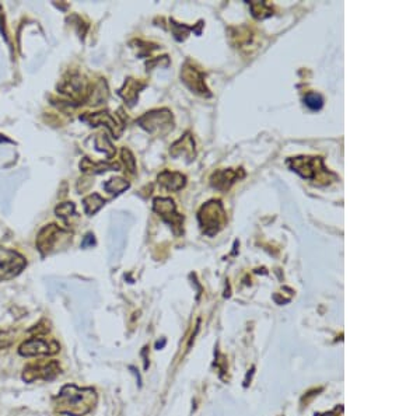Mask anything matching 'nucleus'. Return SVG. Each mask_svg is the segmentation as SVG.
I'll return each instance as SVG.
<instances>
[{
    "label": "nucleus",
    "mask_w": 420,
    "mask_h": 416,
    "mask_svg": "<svg viewBox=\"0 0 420 416\" xmlns=\"http://www.w3.org/2000/svg\"><path fill=\"white\" fill-rule=\"evenodd\" d=\"M249 7H251L254 17L259 18V20L268 18L273 14V9L269 6L266 2H249Z\"/></svg>",
    "instance_id": "nucleus-20"
},
{
    "label": "nucleus",
    "mask_w": 420,
    "mask_h": 416,
    "mask_svg": "<svg viewBox=\"0 0 420 416\" xmlns=\"http://www.w3.org/2000/svg\"><path fill=\"white\" fill-rule=\"evenodd\" d=\"M59 90L67 96L72 101L80 102L86 101L91 93V87L87 85V81L80 74H70L69 79L63 80L59 86Z\"/></svg>",
    "instance_id": "nucleus-9"
},
{
    "label": "nucleus",
    "mask_w": 420,
    "mask_h": 416,
    "mask_svg": "<svg viewBox=\"0 0 420 416\" xmlns=\"http://www.w3.org/2000/svg\"><path fill=\"white\" fill-rule=\"evenodd\" d=\"M74 212H76V208H74V203L72 202H65V203H61L59 206H56L55 209V213L58 217H61L62 220H65L66 221L69 217H72L73 214H74Z\"/></svg>",
    "instance_id": "nucleus-23"
},
{
    "label": "nucleus",
    "mask_w": 420,
    "mask_h": 416,
    "mask_svg": "<svg viewBox=\"0 0 420 416\" xmlns=\"http://www.w3.org/2000/svg\"><path fill=\"white\" fill-rule=\"evenodd\" d=\"M304 104L307 105L311 111H319L322 105H324V100L322 97L317 94V93H308L304 97Z\"/></svg>",
    "instance_id": "nucleus-22"
},
{
    "label": "nucleus",
    "mask_w": 420,
    "mask_h": 416,
    "mask_svg": "<svg viewBox=\"0 0 420 416\" xmlns=\"http://www.w3.org/2000/svg\"><path fill=\"white\" fill-rule=\"evenodd\" d=\"M66 231L61 229L59 226L56 225H48L45 226L42 230L39 231L38 237H37V248L41 253V255H48V254L55 248L56 242L59 241V237L65 236Z\"/></svg>",
    "instance_id": "nucleus-11"
},
{
    "label": "nucleus",
    "mask_w": 420,
    "mask_h": 416,
    "mask_svg": "<svg viewBox=\"0 0 420 416\" xmlns=\"http://www.w3.org/2000/svg\"><path fill=\"white\" fill-rule=\"evenodd\" d=\"M137 124L147 130L151 135H167L174 128V118L171 111L165 108L162 109H153L150 113H146L143 117L137 119Z\"/></svg>",
    "instance_id": "nucleus-4"
},
{
    "label": "nucleus",
    "mask_w": 420,
    "mask_h": 416,
    "mask_svg": "<svg viewBox=\"0 0 420 416\" xmlns=\"http://www.w3.org/2000/svg\"><path fill=\"white\" fill-rule=\"evenodd\" d=\"M153 209L165 223L170 225L175 236H181L184 233V216L177 212L175 203L171 198H156L153 201Z\"/></svg>",
    "instance_id": "nucleus-6"
},
{
    "label": "nucleus",
    "mask_w": 420,
    "mask_h": 416,
    "mask_svg": "<svg viewBox=\"0 0 420 416\" xmlns=\"http://www.w3.org/2000/svg\"><path fill=\"white\" fill-rule=\"evenodd\" d=\"M95 147H97V150L105 153L108 158H111L115 154V147L112 146L111 141L105 135H100L95 139Z\"/></svg>",
    "instance_id": "nucleus-21"
},
{
    "label": "nucleus",
    "mask_w": 420,
    "mask_h": 416,
    "mask_svg": "<svg viewBox=\"0 0 420 416\" xmlns=\"http://www.w3.org/2000/svg\"><path fill=\"white\" fill-rule=\"evenodd\" d=\"M81 121L87 122V124L93 125V126H98V125H105L108 129L114 133V137H119L121 132L123 129V125L119 124L117 119L112 117L109 113H97V114H87L80 117Z\"/></svg>",
    "instance_id": "nucleus-13"
},
{
    "label": "nucleus",
    "mask_w": 420,
    "mask_h": 416,
    "mask_svg": "<svg viewBox=\"0 0 420 416\" xmlns=\"http://www.w3.org/2000/svg\"><path fill=\"white\" fill-rule=\"evenodd\" d=\"M157 181H158V185L164 188V189L177 192L185 186L186 177L184 174H181V173H177V171L165 170V171H162L161 174H158Z\"/></svg>",
    "instance_id": "nucleus-15"
},
{
    "label": "nucleus",
    "mask_w": 420,
    "mask_h": 416,
    "mask_svg": "<svg viewBox=\"0 0 420 416\" xmlns=\"http://www.w3.org/2000/svg\"><path fill=\"white\" fill-rule=\"evenodd\" d=\"M244 175H245V173L242 169L218 170L210 177V184H212L213 188H216L218 191H227L231 188L233 184H235L241 178H244Z\"/></svg>",
    "instance_id": "nucleus-12"
},
{
    "label": "nucleus",
    "mask_w": 420,
    "mask_h": 416,
    "mask_svg": "<svg viewBox=\"0 0 420 416\" xmlns=\"http://www.w3.org/2000/svg\"><path fill=\"white\" fill-rule=\"evenodd\" d=\"M14 342V337L13 334L9 331H0V352L5 350V349L10 348Z\"/></svg>",
    "instance_id": "nucleus-25"
},
{
    "label": "nucleus",
    "mask_w": 420,
    "mask_h": 416,
    "mask_svg": "<svg viewBox=\"0 0 420 416\" xmlns=\"http://www.w3.org/2000/svg\"><path fill=\"white\" fill-rule=\"evenodd\" d=\"M61 350V345L55 339H48L42 335H35L20 345L18 353L25 357L33 356H53Z\"/></svg>",
    "instance_id": "nucleus-7"
},
{
    "label": "nucleus",
    "mask_w": 420,
    "mask_h": 416,
    "mask_svg": "<svg viewBox=\"0 0 420 416\" xmlns=\"http://www.w3.org/2000/svg\"><path fill=\"white\" fill-rule=\"evenodd\" d=\"M122 160L123 163L126 164V170H128L129 174H134V170H136V160L132 156V153L129 152L128 149H122Z\"/></svg>",
    "instance_id": "nucleus-24"
},
{
    "label": "nucleus",
    "mask_w": 420,
    "mask_h": 416,
    "mask_svg": "<svg viewBox=\"0 0 420 416\" xmlns=\"http://www.w3.org/2000/svg\"><path fill=\"white\" fill-rule=\"evenodd\" d=\"M104 205H105V199H102L98 193H93V195H89V197H86L83 199L84 210L90 216L97 213Z\"/></svg>",
    "instance_id": "nucleus-18"
},
{
    "label": "nucleus",
    "mask_w": 420,
    "mask_h": 416,
    "mask_svg": "<svg viewBox=\"0 0 420 416\" xmlns=\"http://www.w3.org/2000/svg\"><path fill=\"white\" fill-rule=\"evenodd\" d=\"M80 169L83 170L84 173H104L108 170H119L121 165L119 164H108V163H91L89 158H83L81 163H80Z\"/></svg>",
    "instance_id": "nucleus-17"
},
{
    "label": "nucleus",
    "mask_w": 420,
    "mask_h": 416,
    "mask_svg": "<svg viewBox=\"0 0 420 416\" xmlns=\"http://www.w3.org/2000/svg\"><path fill=\"white\" fill-rule=\"evenodd\" d=\"M25 259L13 249L0 247V282L10 281L16 278L25 268Z\"/></svg>",
    "instance_id": "nucleus-8"
},
{
    "label": "nucleus",
    "mask_w": 420,
    "mask_h": 416,
    "mask_svg": "<svg viewBox=\"0 0 420 416\" xmlns=\"http://www.w3.org/2000/svg\"><path fill=\"white\" fill-rule=\"evenodd\" d=\"M93 244H94V236H93V234H87V236H86V240L83 241V247L93 245Z\"/></svg>",
    "instance_id": "nucleus-26"
},
{
    "label": "nucleus",
    "mask_w": 420,
    "mask_h": 416,
    "mask_svg": "<svg viewBox=\"0 0 420 416\" xmlns=\"http://www.w3.org/2000/svg\"><path fill=\"white\" fill-rule=\"evenodd\" d=\"M287 165L304 180L313 182L314 185H328L336 180V175L330 173L324 165V158L313 156H298L287 160Z\"/></svg>",
    "instance_id": "nucleus-2"
},
{
    "label": "nucleus",
    "mask_w": 420,
    "mask_h": 416,
    "mask_svg": "<svg viewBox=\"0 0 420 416\" xmlns=\"http://www.w3.org/2000/svg\"><path fill=\"white\" fill-rule=\"evenodd\" d=\"M129 186H130L129 181H126L125 178H121V177H117V178H111V180L106 181L105 184H104V189L106 192L112 193V195H119L123 191H126Z\"/></svg>",
    "instance_id": "nucleus-19"
},
{
    "label": "nucleus",
    "mask_w": 420,
    "mask_h": 416,
    "mask_svg": "<svg viewBox=\"0 0 420 416\" xmlns=\"http://www.w3.org/2000/svg\"><path fill=\"white\" fill-rule=\"evenodd\" d=\"M181 80L186 85V87H189L196 94L210 97L206 81H205V73L199 69H196L195 66H192L189 62L185 63L184 68L181 70Z\"/></svg>",
    "instance_id": "nucleus-10"
},
{
    "label": "nucleus",
    "mask_w": 420,
    "mask_h": 416,
    "mask_svg": "<svg viewBox=\"0 0 420 416\" xmlns=\"http://www.w3.org/2000/svg\"><path fill=\"white\" fill-rule=\"evenodd\" d=\"M61 374V365L56 360H38L24 367L22 380L25 382H34L38 380L50 381Z\"/></svg>",
    "instance_id": "nucleus-5"
},
{
    "label": "nucleus",
    "mask_w": 420,
    "mask_h": 416,
    "mask_svg": "<svg viewBox=\"0 0 420 416\" xmlns=\"http://www.w3.org/2000/svg\"><path fill=\"white\" fill-rule=\"evenodd\" d=\"M145 83H142L140 80L128 79L125 81V85H123L122 89L119 90V96L122 97L123 100L128 102V105L133 107L134 104L137 102L140 90L145 89Z\"/></svg>",
    "instance_id": "nucleus-16"
},
{
    "label": "nucleus",
    "mask_w": 420,
    "mask_h": 416,
    "mask_svg": "<svg viewBox=\"0 0 420 416\" xmlns=\"http://www.w3.org/2000/svg\"><path fill=\"white\" fill-rule=\"evenodd\" d=\"M97 404V394L93 388H80L67 384L53 398L56 412L61 415L84 416L93 410Z\"/></svg>",
    "instance_id": "nucleus-1"
},
{
    "label": "nucleus",
    "mask_w": 420,
    "mask_h": 416,
    "mask_svg": "<svg viewBox=\"0 0 420 416\" xmlns=\"http://www.w3.org/2000/svg\"><path fill=\"white\" fill-rule=\"evenodd\" d=\"M170 153L173 157H188V160H193L196 156V150H195V139L193 136L190 133H185L181 139L174 143L171 149H170Z\"/></svg>",
    "instance_id": "nucleus-14"
},
{
    "label": "nucleus",
    "mask_w": 420,
    "mask_h": 416,
    "mask_svg": "<svg viewBox=\"0 0 420 416\" xmlns=\"http://www.w3.org/2000/svg\"><path fill=\"white\" fill-rule=\"evenodd\" d=\"M198 219L202 233L209 237L216 236L227 225V216L224 212L223 203L220 201H210L205 203L198 213Z\"/></svg>",
    "instance_id": "nucleus-3"
}]
</instances>
